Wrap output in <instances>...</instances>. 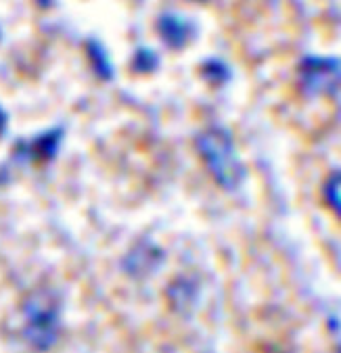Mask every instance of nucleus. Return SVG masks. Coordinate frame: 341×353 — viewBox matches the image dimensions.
Wrapping results in <instances>:
<instances>
[{
  "instance_id": "7ed1b4c3",
  "label": "nucleus",
  "mask_w": 341,
  "mask_h": 353,
  "mask_svg": "<svg viewBox=\"0 0 341 353\" xmlns=\"http://www.w3.org/2000/svg\"><path fill=\"white\" fill-rule=\"evenodd\" d=\"M341 82V67L331 59H310L302 69V84L310 92H329Z\"/></svg>"
},
{
  "instance_id": "f03ea898",
  "label": "nucleus",
  "mask_w": 341,
  "mask_h": 353,
  "mask_svg": "<svg viewBox=\"0 0 341 353\" xmlns=\"http://www.w3.org/2000/svg\"><path fill=\"white\" fill-rule=\"evenodd\" d=\"M197 149L201 159L206 161V168L216 178L218 184L224 188H235L241 182L243 170L233 149L231 138L222 130H208L199 134Z\"/></svg>"
},
{
  "instance_id": "f257e3e1",
  "label": "nucleus",
  "mask_w": 341,
  "mask_h": 353,
  "mask_svg": "<svg viewBox=\"0 0 341 353\" xmlns=\"http://www.w3.org/2000/svg\"><path fill=\"white\" fill-rule=\"evenodd\" d=\"M61 332V310L57 295L48 289L32 293L23 303V336L38 349L48 351Z\"/></svg>"
},
{
  "instance_id": "20e7f679",
  "label": "nucleus",
  "mask_w": 341,
  "mask_h": 353,
  "mask_svg": "<svg viewBox=\"0 0 341 353\" xmlns=\"http://www.w3.org/2000/svg\"><path fill=\"white\" fill-rule=\"evenodd\" d=\"M324 194H327V201H329V205L333 207V211L341 218V174H335V176L327 182Z\"/></svg>"
}]
</instances>
